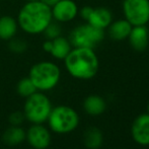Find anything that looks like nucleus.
<instances>
[{
	"label": "nucleus",
	"instance_id": "25",
	"mask_svg": "<svg viewBox=\"0 0 149 149\" xmlns=\"http://www.w3.org/2000/svg\"><path fill=\"white\" fill-rule=\"evenodd\" d=\"M147 114H149V104H148V106H147Z\"/></svg>",
	"mask_w": 149,
	"mask_h": 149
},
{
	"label": "nucleus",
	"instance_id": "11",
	"mask_svg": "<svg viewBox=\"0 0 149 149\" xmlns=\"http://www.w3.org/2000/svg\"><path fill=\"white\" fill-rule=\"evenodd\" d=\"M132 49L137 52H143L147 49L149 44V31L145 26H132L128 37Z\"/></svg>",
	"mask_w": 149,
	"mask_h": 149
},
{
	"label": "nucleus",
	"instance_id": "18",
	"mask_svg": "<svg viewBox=\"0 0 149 149\" xmlns=\"http://www.w3.org/2000/svg\"><path fill=\"white\" fill-rule=\"evenodd\" d=\"M17 31V22L11 16H2L0 17V39L11 40L15 36Z\"/></svg>",
	"mask_w": 149,
	"mask_h": 149
},
{
	"label": "nucleus",
	"instance_id": "26",
	"mask_svg": "<svg viewBox=\"0 0 149 149\" xmlns=\"http://www.w3.org/2000/svg\"><path fill=\"white\" fill-rule=\"evenodd\" d=\"M26 1H38V0H26Z\"/></svg>",
	"mask_w": 149,
	"mask_h": 149
},
{
	"label": "nucleus",
	"instance_id": "13",
	"mask_svg": "<svg viewBox=\"0 0 149 149\" xmlns=\"http://www.w3.org/2000/svg\"><path fill=\"white\" fill-rule=\"evenodd\" d=\"M132 24L126 19H120L114 22L108 26L109 36L114 41H124L128 39L130 31L132 30Z\"/></svg>",
	"mask_w": 149,
	"mask_h": 149
},
{
	"label": "nucleus",
	"instance_id": "19",
	"mask_svg": "<svg viewBox=\"0 0 149 149\" xmlns=\"http://www.w3.org/2000/svg\"><path fill=\"white\" fill-rule=\"evenodd\" d=\"M16 90H17V93L20 96L26 98L30 95H31L33 93H35L37 91V88L33 85V83L31 82L30 77H24V78L20 79L19 82L17 83Z\"/></svg>",
	"mask_w": 149,
	"mask_h": 149
},
{
	"label": "nucleus",
	"instance_id": "8",
	"mask_svg": "<svg viewBox=\"0 0 149 149\" xmlns=\"http://www.w3.org/2000/svg\"><path fill=\"white\" fill-rule=\"evenodd\" d=\"M26 140L35 149H47L51 144V133L42 124H33L26 132Z\"/></svg>",
	"mask_w": 149,
	"mask_h": 149
},
{
	"label": "nucleus",
	"instance_id": "3",
	"mask_svg": "<svg viewBox=\"0 0 149 149\" xmlns=\"http://www.w3.org/2000/svg\"><path fill=\"white\" fill-rule=\"evenodd\" d=\"M61 71L55 63L40 62L35 64L30 70V79L37 90L48 91L53 89L60 80Z\"/></svg>",
	"mask_w": 149,
	"mask_h": 149
},
{
	"label": "nucleus",
	"instance_id": "4",
	"mask_svg": "<svg viewBox=\"0 0 149 149\" xmlns=\"http://www.w3.org/2000/svg\"><path fill=\"white\" fill-rule=\"evenodd\" d=\"M50 129L58 134H67L74 131L79 125V116L74 109L67 106L53 108L48 118Z\"/></svg>",
	"mask_w": 149,
	"mask_h": 149
},
{
	"label": "nucleus",
	"instance_id": "6",
	"mask_svg": "<svg viewBox=\"0 0 149 149\" xmlns=\"http://www.w3.org/2000/svg\"><path fill=\"white\" fill-rule=\"evenodd\" d=\"M104 38V30L94 28L89 24L76 26L69 35V42L74 48L94 49Z\"/></svg>",
	"mask_w": 149,
	"mask_h": 149
},
{
	"label": "nucleus",
	"instance_id": "2",
	"mask_svg": "<svg viewBox=\"0 0 149 149\" xmlns=\"http://www.w3.org/2000/svg\"><path fill=\"white\" fill-rule=\"evenodd\" d=\"M52 9L50 6L42 2L29 1L18 13L17 22L19 26L26 33L31 35L43 33L52 22Z\"/></svg>",
	"mask_w": 149,
	"mask_h": 149
},
{
	"label": "nucleus",
	"instance_id": "23",
	"mask_svg": "<svg viewBox=\"0 0 149 149\" xmlns=\"http://www.w3.org/2000/svg\"><path fill=\"white\" fill-rule=\"evenodd\" d=\"M92 9H93V7H90V6H84V7L80 9L79 14H80V16L83 18V19L87 20L88 19V17L90 16V14H91Z\"/></svg>",
	"mask_w": 149,
	"mask_h": 149
},
{
	"label": "nucleus",
	"instance_id": "16",
	"mask_svg": "<svg viewBox=\"0 0 149 149\" xmlns=\"http://www.w3.org/2000/svg\"><path fill=\"white\" fill-rule=\"evenodd\" d=\"M71 51V44L69 40L63 37H57L52 40V47L50 50V54L56 59H65L66 56Z\"/></svg>",
	"mask_w": 149,
	"mask_h": 149
},
{
	"label": "nucleus",
	"instance_id": "9",
	"mask_svg": "<svg viewBox=\"0 0 149 149\" xmlns=\"http://www.w3.org/2000/svg\"><path fill=\"white\" fill-rule=\"evenodd\" d=\"M131 136L139 145H149V114H141L134 120L131 126Z\"/></svg>",
	"mask_w": 149,
	"mask_h": 149
},
{
	"label": "nucleus",
	"instance_id": "22",
	"mask_svg": "<svg viewBox=\"0 0 149 149\" xmlns=\"http://www.w3.org/2000/svg\"><path fill=\"white\" fill-rule=\"evenodd\" d=\"M26 117H24V114L22 112H14L12 113L9 116V123L11 124V126H20L22 124V122L24 121Z\"/></svg>",
	"mask_w": 149,
	"mask_h": 149
},
{
	"label": "nucleus",
	"instance_id": "5",
	"mask_svg": "<svg viewBox=\"0 0 149 149\" xmlns=\"http://www.w3.org/2000/svg\"><path fill=\"white\" fill-rule=\"evenodd\" d=\"M52 109L49 97L42 92L36 91L26 97L24 106V114L26 119L31 123L43 124L49 118Z\"/></svg>",
	"mask_w": 149,
	"mask_h": 149
},
{
	"label": "nucleus",
	"instance_id": "14",
	"mask_svg": "<svg viewBox=\"0 0 149 149\" xmlns=\"http://www.w3.org/2000/svg\"><path fill=\"white\" fill-rule=\"evenodd\" d=\"M83 109H84L85 113L90 116H100V115L104 114L107 109L106 100L102 96L91 94L84 100Z\"/></svg>",
	"mask_w": 149,
	"mask_h": 149
},
{
	"label": "nucleus",
	"instance_id": "21",
	"mask_svg": "<svg viewBox=\"0 0 149 149\" xmlns=\"http://www.w3.org/2000/svg\"><path fill=\"white\" fill-rule=\"evenodd\" d=\"M9 49L14 53H22L26 50V44L20 39L12 40L9 42Z\"/></svg>",
	"mask_w": 149,
	"mask_h": 149
},
{
	"label": "nucleus",
	"instance_id": "17",
	"mask_svg": "<svg viewBox=\"0 0 149 149\" xmlns=\"http://www.w3.org/2000/svg\"><path fill=\"white\" fill-rule=\"evenodd\" d=\"M83 142L87 149H100L104 142L102 132L96 127H90L85 131Z\"/></svg>",
	"mask_w": 149,
	"mask_h": 149
},
{
	"label": "nucleus",
	"instance_id": "27",
	"mask_svg": "<svg viewBox=\"0 0 149 149\" xmlns=\"http://www.w3.org/2000/svg\"><path fill=\"white\" fill-rule=\"evenodd\" d=\"M148 24H149V20H148Z\"/></svg>",
	"mask_w": 149,
	"mask_h": 149
},
{
	"label": "nucleus",
	"instance_id": "10",
	"mask_svg": "<svg viewBox=\"0 0 149 149\" xmlns=\"http://www.w3.org/2000/svg\"><path fill=\"white\" fill-rule=\"evenodd\" d=\"M78 13V7L72 0H60L52 8V16L60 22L74 19Z\"/></svg>",
	"mask_w": 149,
	"mask_h": 149
},
{
	"label": "nucleus",
	"instance_id": "7",
	"mask_svg": "<svg viewBox=\"0 0 149 149\" xmlns=\"http://www.w3.org/2000/svg\"><path fill=\"white\" fill-rule=\"evenodd\" d=\"M125 19L133 26H146L149 20V0H124Z\"/></svg>",
	"mask_w": 149,
	"mask_h": 149
},
{
	"label": "nucleus",
	"instance_id": "24",
	"mask_svg": "<svg viewBox=\"0 0 149 149\" xmlns=\"http://www.w3.org/2000/svg\"><path fill=\"white\" fill-rule=\"evenodd\" d=\"M41 1L44 2L45 4H47V5L50 6V7H53V6L55 5L56 3H58L60 0H41Z\"/></svg>",
	"mask_w": 149,
	"mask_h": 149
},
{
	"label": "nucleus",
	"instance_id": "12",
	"mask_svg": "<svg viewBox=\"0 0 149 149\" xmlns=\"http://www.w3.org/2000/svg\"><path fill=\"white\" fill-rule=\"evenodd\" d=\"M112 12L106 7H96L92 9V12L86 20L87 24H91L94 28L104 30L112 24Z\"/></svg>",
	"mask_w": 149,
	"mask_h": 149
},
{
	"label": "nucleus",
	"instance_id": "20",
	"mask_svg": "<svg viewBox=\"0 0 149 149\" xmlns=\"http://www.w3.org/2000/svg\"><path fill=\"white\" fill-rule=\"evenodd\" d=\"M43 33H45V37L48 40H54L57 37H60L61 33V28L59 24H54V22H50L49 26L44 30Z\"/></svg>",
	"mask_w": 149,
	"mask_h": 149
},
{
	"label": "nucleus",
	"instance_id": "1",
	"mask_svg": "<svg viewBox=\"0 0 149 149\" xmlns=\"http://www.w3.org/2000/svg\"><path fill=\"white\" fill-rule=\"evenodd\" d=\"M65 67L71 76L77 79L88 80L93 78L98 71V58L93 49L74 48L64 59Z\"/></svg>",
	"mask_w": 149,
	"mask_h": 149
},
{
	"label": "nucleus",
	"instance_id": "15",
	"mask_svg": "<svg viewBox=\"0 0 149 149\" xmlns=\"http://www.w3.org/2000/svg\"><path fill=\"white\" fill-rule=\"evenodd\" d=\"M26 132L19 126H11L5 130L3 133L2 139L6 145L16 146L26 140Z\"/></svg>",
	"mask_w": 149,
	"mask_h": 149
}]
</instances>
